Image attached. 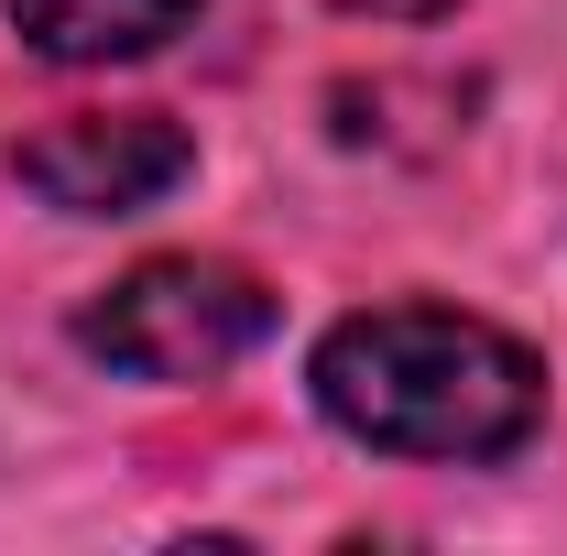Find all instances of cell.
<instances>
[{"label":"cell","instance_id":"obj_1","mask_svg":"<svg viewBox=\"0 0 567 556\" xmlns=\"http://www.w3.org/2000/svg\"><path fill=\"white\" fill-rule=\"evenodd\" d=\"M317 404L382 459H502L546 415L535 349L447 317V306H371L317 349Z\"/></svg>","mask_w":567,"mask_h":556},{"label":"cell","instance_id":"obj_3","mask_svg":"<svg viewBox=\"0 0 567 556\" xmlns=\"http://www.w3.org/2000/svg\"><path fill=\"white\" fill-rule=\"evenodd\" d=\"M186 164H197V142L164 110H76V121H55L11 153V175L66 218H132L153 197H175Z\"/></svg>","mask_w":567,"mask_h":556},{"label":"cell","instance_id":"obj_2","mask_svg":"<svg viewBox=\"0 0 567 556\" xmlns=\"http://www.w3.org/2000/svg\"><path fill=\"white\" fill-rule=\"evenodd\" d=\"M262 328H274V284L240 274V262H208V251L142 262V274H121L76 317L87 360L142 371V382H208V371H229Z\"/></svg>","mask_w":567,"mask_h":556},{"label":"cell","instance_id":"obj_4","mask_svg":"<svg viewBox=\"0 0 567 556\" xmlns=\"http://www.w3.org/2000/svg\"><path fill=\"white\" fill-rule=\"evenodd\" d=\"M197 0H11V33L44 66H110V55H153L164 33H186Z\"/></svg>","mask_w":567,"mask_h":556},{"label":"cell","instance_id":"obj_5","mask_svg":"<svg viewBox=\"0 0 567 556\" xmlns=\"http://www.w3.org/2000/svg\"><path fill=\"white\" fill-rule=\"evenodd\" d=\"M350 11H382V22H425V11H447V0H350Z\"/></svg>","mask_w":567,"mask_h":556}]
</instances>
